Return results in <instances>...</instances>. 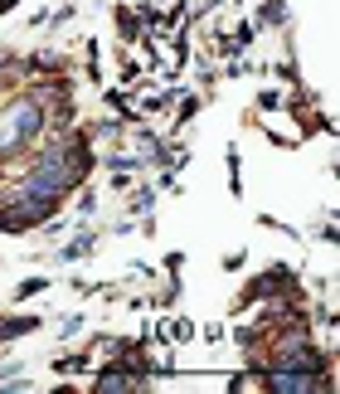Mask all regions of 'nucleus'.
Returning <instances> with one entry per match:
<instances>
[{
    "label": "nucleus",
    "instance_id": "f257e3e1",
    "mask_svg": "<svg viewBox=\"0 0 340 394\" xmlns=\"http://www.w3.org/2000/svg\"><path fill=\"white\" fill-rule=\"evenodd\" d=\"M267 384H272V389H282V394H292V389H316V380H311V375H272Z\"/></svg>",
    "mask_w": 340,
    "mask_h": 394
}]
</instances>
